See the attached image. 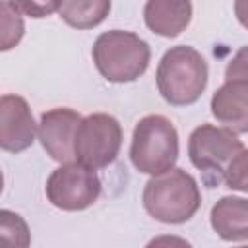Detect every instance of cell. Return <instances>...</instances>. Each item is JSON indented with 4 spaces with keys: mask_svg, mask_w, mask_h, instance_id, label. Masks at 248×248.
Segmentation results:
<instances>
[{
    "mask_svg": "<svg viewBox=\"0 0 248 248\" xmlns=\"http://www.w3.org/2000/svg\"><path fill=\"white\" fill-rule=\"evenodd\" d=\"M143 207L145 211L169 225H178L194 217L200 209L202 194L196 178L184 169H169L159 174H151L143 188Z\"/></svg>",
    "mask_w": 248,
    "mask_h": 248,
    "instance_id": "cell-1",
    "label": "cell"
},
{
    "mask_svg": "<svg viewBox=\"0 0 248 248\" xmlns=\"http://www.w3.org/2000/svg\"><path fill=\"white\" fill-rule=\"evenodd\" d=\"M93 62L99 74L112 83L136 81L149 66V45L132 31L112 29L93 43Z\"/></svg>",
    "mask_w": 248,
    "mask_h": 248,
    "instance_id": "cell-3",
    "label": "cell"
},
{
    "mask_svg": "<svg viewBox=\"0 0 248 248\" xmlns=\"http://www.w3.org/2000/svg\"><path fill=\"white\" fill-rule=\"evenodd\" d=\"M37 124L27 101L19 95H2L0 99V147L8 153H19L33 145Z\"/></svg>",
    "mask_w": 248,
    "mask_h": 248,
    "instance_id": "cell-8",
    "label": "cell"
},
{
    "mask_svg": "<svg viewBox=\"0 0 248 248\" xmlns=\"http://www.w3.org/2000/svg\"><path fill=\"white\" fill-rule=\"evenodd\" d=\"M0 232L8 242H12L16 246H27L29 244L27 223L21 219V215L12 213L8 209L0 211Z\"/></svg>",
    "mask_w": 248,
    "mask_h": 248,
    "instance_id": "cell-15",
    "label": "cell"
},
{
    "mask_svg": "<svg viewBox=\"0 0 248 248\" xmlns=\"http://www.w3.org/2000/svg\"><path fill=\"white\" fill-rule=\"evenodd\" d=\"M225 79H248V46L236 50L225 70Z\"/></svg>",
    "mask_w": 248,
    "mask_h": 248,
    "instance_id": "cell-18",
    "label": "cell"
},
{
    "mask_svg": "<svg viewBox=\"0 0 248 248\" xmlns=\"http://www.w3.org/2000/svg\"><path fill=\"white\" fill-rule=\"evenodd\" d=\"M81 122L79 112L74 108H52L41 114L39 122V140L45 151L58 163H68L76 157L74 138L78 124Z\"/></svg>",
    "mask_w": 248,
    "mask_h": 248,
    "instance_id": "cell-9",
    "label": "cell"
},
{
    "mask_svg": "<svg viewBox=\"0 0 248 248\" xmlns=\"http://www.w3.org/2000/svg\"><path fill=\"white\" fill-rule=\"evenodd\" d=\"M234 16L240 25L248 29V0H234Z\"/></svg>",
    "mask_w": 248,
    "mask_h": 248,
    "instance_id": "cell-19",
    "label": "cell"
},
{
    "mask_svg": "<svg viewBox=\"0 0 248 248\" xmlns=\"http://www.w3.org/2000/svg\"><path fill=\"white\" fill-rule=\"evenodd\" d=\"M157 89L174 107L196 103L207 85V62L188 45L170 46L157 66Z\"/></svg>",
    "mask_w": 248,
    "mask_h": 248,
    "instance_id": "cell-2",
    "label": "cell"
},
{
    "mask_svg": "<svg viewBox=\"0 0 248 248\" xmlns=\"http://www.w3.org/2000/svg\"><path fill=\"white\" fill-rule=\"evenodd\" d=\"M122 145V126L107 112H95L78 124L74 138L76 159L91 169L110 165Z\"/></svg>",
    "mask_w": 248,
    "mask_h": 248,
    "instance_id": "cell-5",
    "label": "cell"
},
{
    "mask_svg": "<svg viewBox=\"0 0 248 248\" xmlns=\"http://www.w3.org/2000/svg\"><path fill=\"white\" fill-rule=\"evenodd\" d=\"M23 37V19L19 12L8 2L2 0V50H10Z\"/></svg>",
    "mask_w": 248,
    "mask_h": 248,
    "instance_id": "cell-14",
    "label": "cell"
},
{
    "mask_svg": "<svg viewBox=\"0 0 248 248\" xmlns=\"http://www.w3.org/2000/svg\"><path fill=\"white\" fill-rule=\"evenodd\" d=\"M213 231L229 242L248 240V200L223 196L209 213Z\"/></svg>",
    "mask_w": 248,
    "mask_h": 248,
    "instance_id": "cell-12",
    "label": "cell"
},
{
    "mask_svg": "<svg viewBox=\"0 0 248 248\" xmlns=\"http://www.w3.org/2000/svg\"><path fill=\"white\" fill-rule=\"evenodd\" d=\"M132 165L145 174H159L174 167L178 159V132L161 114L143 116L132 134Z\"/></svg>",
    "mask_w": 248,
    "mask_h": 248,
    "instance_id": "cell-4",
    "label": "cell"
},
{
    "mask_svg": "<svg viewBox=\"0 0 248 248\" xmlns=\"http://www.w3.org/2000/svg\"><path fill=\"white\" fill-rule=\"evenodd\" d=\"M211 114L236 134L248 132V79H225L211 97Z\"/></svg>",
    "mask_w": 248,
    "mask_h": 248,
    "instance_id": "cell-10",
    "label": "cell"
},
{
    "mask_svg": "<svg viewBox=\"0 0 248 248\" xmlns=\"http://www.w3.org/2000/svg\"><path fill=\"white\" fill-rule=\"evenodd\" d=\"M19 14H25L29 17H46L60 10L62 0H8Z\"/></svg>",
    "mask_w": 248,
    "mask_h": 248,
    "instance_id": "cell-17",
    "label": "cell"
},
{
    "mask_svg": "<svg viewBox=\"0 0 248 248\" xmlns=\"http://www.w3.org/2000/svg\"><path fill=\"white\" fill-rule=\"evenodd\" d=\"M223 180L232 190L248 192V149H240L225 167Z\"/></svg>",
    "mask_w": 248,
    "mask_h": 248,
    "instance_id": "cell-16",
    "label": "cell"
},
{
    "mask_svg": "<svg viewBox=\"0 0 248 248\" xmlns=\"http://www.w3.org/2000/svg\"><path fill=\"white\" fill-rule=\"evenodd\" d=\"M45 192L54 207L62 211H81L97 202L101 180L95 169L79 161H68L50 172Z\"/></svg>",
    "mask_w": 248,
    "mask_h": 248,
    "instance_id": "cell-6",
    "label": "cell"
},
{
    "mask_svg": "<svg viewBox=\"0 0 248 248\" xmlns=\"http://www.w3.org/2000/svg\"><path fill=\"white\" fill-rule=\"evenodd\" d=\"M143 19L155 35L176 37L192 21V0H147Z\"/></svg>",
    "mask_w": 248,
    "mask_h": 248,
    "instance_id": "cell-11",
    "label": "cell"
},
{
    "mask_svg": "<svg viewBox=\"0 0 248 248\" xmlns=\"http://www.w3.org/2000/svg\"><path fill=\"white\" fill-rule=\"evenodd\" d=\"M60 17L76 29H93L110 12V0H62Z\"/></svg>",
    "mask_w": 248,
    "mask_h": 248,
    "instance_id": "cell-13",
    "label": "cell"
},
{
    "mask_svg": "<svg viewBox=\"0 0 248 248\" xmlns=\"http://www.w3.org/2000/svg\"><path fill=\"white\" fill-rule=\"evenodd\" d=\"M244 149L236 132L229 128H219L213 124L198 126L188 140V155L196 169L203 172L223 174L229 161Z\"/></svg>",
    "mask_w": 248,
    "mask_h": 248,
    "instance_id": "cell-7",
    "label": "cell"
}]
</instances>
